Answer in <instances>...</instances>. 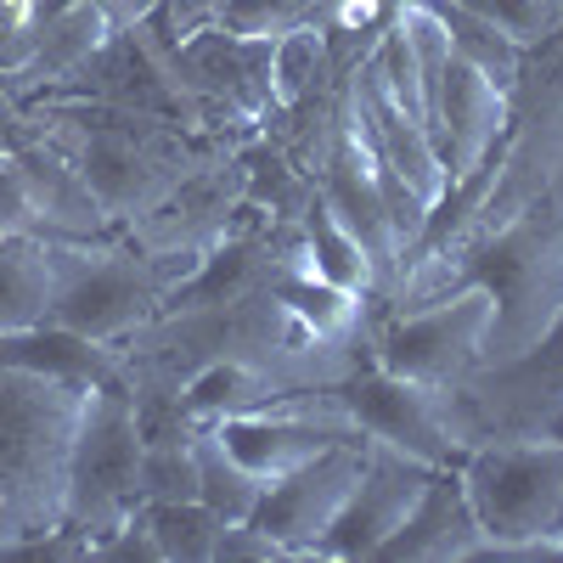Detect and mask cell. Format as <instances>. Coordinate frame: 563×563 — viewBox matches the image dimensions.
Segmentation results:
<instances>
[{"label":"cell","instance_id":"cell-1","mask_svg":"<svg viewBox=\"0 0 563 563\" xmlns=\"http://www.w3.org/2000/svg\"><path fill=\"white\" fill-rule=\"evenodd\" d=\"M456 282H479L496 299V321H490L479 372L525 361L563 321V214L525 209V214H507L496 225L467 231L451 254L411 265L395 282V294H400V305H411L440 288H456Z\"/></svg>","mask_w":563,"mask_h":563},{"label":"cell","instance_id":"cell-2","mask_svg":"<svg viewBox=\"0 0 563 563\" xmlns=\"http://www.w3.org/2000/svg\"><path fill=\"white\" fill-rule=\"evenodd\" d=\"M18 119L34 124L40 135H52L79 164V175L102 198L113 225L141 220L175 180L198 169L180 124L158 113H135V108L90 102V97H40V102H23Z\"/></svg>","mask_w":563,"mask_h":563},{"label":"cell","instance_id":"cell-3","mask_svg":"<svg viewBox=\"0 0 563 563\" xmlns=\"http://www.w3.org/2000/svg\"><path fill=\"white\" fill-rule=\"evenodd\" d=\"M79 384L0 361V552L63 530L68 451L85 411Z\"/></svg>","mask_w":563,"mask_h":563},{"label":"cell","instance_id":"cell-4","mask_svg":"<svg viewBox=\"0 0 563 563\" xmlns=\"http://www.w3.org/2000/svg\"><path fill=\"white\" fill-rule=\"evenodd\" d=\"M45 254H52V316L45 321L85 333L97 344L135 339L198 265L186 254L141 249L124 231H108V238H45Z\"/></svg>","mask_w":563,"mask_h":563},{"label":"cell","instance_id":"cell-5","mask_svg":"<svg viewBox=\"0 0 563 563\" xmlns=\"http://www.w3.org/2000/svg\"><path fill=\"white\" fill-rule=\"evenodd\" d=\"M456 479L485 530L479 558H563V440L547 429L485 434Z\"/></svg>","mask_w":563,"mask_h":563},{"label":"cell","instance_id":"cell-6","mask_svg":"<svg viewBox=\"0 0 563 563\" xmlns=\"http://www.w3.org/2000/svg\"><path fill=\"white\" fill-rule=\"evenodd\" d=\"M496 321V299L479 282H456L429 299L400 305L378 339H372V361L395 378H411L422 389H456L485 366V339Z\"/></svg>","mask_w":563,"mask_h":563},{"label":"cell","instance_id":"cell-7","mask_svg":"<svg viewBox=\"0 0 563 563\" xmlns=\"http://www.w3.org/2000/svg\"><path fill=\"white\" fill-rule=\"evenodd\" d=\"M135 467H141V422H135L130 389L124 384L90 389L85 411H79V429H74V451H68L63 525L79 530L85 541H102L108 530H119L141 507Z\"/></svg>","mask_w":563,"mask_h":563},{"label":"cell","instance_id":"cell-8","mask_svg":"<svg viewBox=\"0 0 563 563\" xmlns=\"http://www.w3.org/2000/svg\"><path fill=\"white\" fill-rule=\"evenodd\" d=\"M327 395L339 400V411L366 440L395 445L429 467H456L467 451L451 422V389H422L372 361L366 372H344L339 384H327Z\"/></svg>","mask_w":563,"mask_h":563},{"label":"cell","instance_id":"cell-9","mask_svg":"<svg viewBox=\"0 0 563 563\" xmlns=\"http://www.w3.org/2000/svg\"><path fill=\"white\" fill-rule=\"evenodd\" d=\"M316 198L339 214V225L366 249L372 271H378V288H395L400 276V260H406V238L389 214V198H384V175H378V153L366 147V135L344 102L339 124H333V141L321 153V180H316Z\"/></svg>","mask_w":563,"mask_h":563},{"label":"cell","instance_id":"cell-10","mask_svg":"<svg viewBox=\"0 0 563 563\" xmlns=\"http://www.w3.org/2000/svg\"><path fill=\"white\" fill-rule=\"evenodd\" d=\"M563 411V321L512 366L474 372L467 384L451 389V422L462 445H474L485 434H525Z\"/></svg>","mask_w":563,"mask_h":563},{"label":"cell","instance_id":"cell-11","mask_svg":"<svg viewBox=\"0 0 563 563\" xmlns=\"http://www.w3.org/2000/svg\"><path fill=\"white\" fill-rule=\"evenodd\" d=\"M361 462H366V434L361 440H339L327 445L321 456L299 462L294 474H282L265 485L260 507H254V525L288 547V558H316L321 536L333 530V519L344 512L355 479H361Z\"/></svg>","mask_w":563,"mask_h":563},{"label":"cell","instance_id":"cell-12","mask_svg":"<svg viewBox=\"0 0 563 563\" xmlns=\"http://www.w3.org/2000/svg\"><path fill=\"white\" fill-rule=\"evenodd\" d=\"M429 130H434V147H440L451 180L479 175L512 130V90H501L474 63L451 57L429 90Z\"/></svg>","mask_w":563,"mask_h":563},{"label":"cell","instance_id":"cell-13","mask_svg":"<svg viewBox=\"0 0 563 563\" xmlns=\"http://www.w3.org/2000/svg\"><path fill=\"white\" fill-rule=\"evenodd\" d=\"M434 479L429 462H417L395 445L366 440V462H361V479L344 501V512L333 519V530L321 536L316 558H378L384 541L406 525V512L417 507L422 485Z\"/></svg>","mask_w":563,"mask_h":563},{"label":"cell","instance_id":"cell-14","mask_svg":"<svg viewBox=\"0 0 563 563\" xmlns=\"http://www.w3.org/2000/svg\"><path fill=\"white\" fill-rule=\"evenodd\" d=\"M350 113H355V124H361V135H366V147L378 153V169L395 175L406 192L434 214V203L445 198V186H451L445 158H440V147H434V130L389 97V85L378 79L372 57H361V74H355V85H350Z\"/></svg>","mask_w":563,"mask_h":563},{"label":"cell","instance_id":"cell-15","mask_svg":"<svg viewBox=\"0 0 563 563\" xmlns=\"http://www.w3.org/2000/svg\"><path fill=\"white\" fill-rule=\"evenodd\" d=\"M7 158H12L23 192H29L40 238H108V231H119L113 214L102 209V198L90 192V180L79 175V164L52 135H40L34 124L12 119L7 124Z\"/></svg>","mask_w":563,"mask_h":563},{"label":"cell","instance_id":"cell-16","mask_svg":"<svg viewBox=\"0 0 563 563\" xmlns=\"http://www.w3.org/2000/svg\"><path fill=\"white\" fill-rule=\"evenodd\" d=\"M479 547H485V530L474 519V507H467L456 467H434V479L422 485L406 525L384 541L378 563H467L479 558Z\"/></svg>","mask_w":563,"mask_h":563},{"label":"cell","instance_id":"cell-17","mask_svg":"<svg viewBox=\"0 0 563 563\" xmlns=\"http://www.w3.org/2000/svg\"><path fill=\"white\" fill-rule=\"evenodd\" d=\"M271 299L282 305V316H288L316 350H344V344L355 339L361 305H366V299L333 288V282L310 276L305 265H288V271H282V276H276V288H271Z\"/></svg>","mask_w":563,"mask_h":563},{"label":"cell","instance_id":"cell-18","mask_svg":"<svg viewBox=\"0 0 563 563\" xmlns=\"http://www.w3.org/2000/svg\"><path fill=\"white\" fill-rule=\"evenodd\" d=\"M52 316V254L40 231L0 238V333H23Z\"/></svg>","mask_w":563,"mask_h":563},{"label":"cell","instance_id":"cell-19","mask_svg":"<svg viewBox=\"0 0 563 563\" xmlns=\"http://www.w3.org/2000/svg\"><path fill=\"white\" fill-rule=\"evenodd\" d=\"M299 265H305L310 276H321V282H333V288L355 294V299H366L372 288H378V271H372L366 249L339 225V214L327 209L321 198L305 209V249H299Z\"/></svg>","mask_w":563,"mask_h":563},{"label":"cell","instance_id":"cell-20","mask_svg":"<svg viewBox=\"0 0 563 563\" xmlns=\"http://www.w3.org/2000/svg\"><path fill=\"white\" fill-rule=\"evenodd\" d=\"M192 456H198V501L214 512V519H220V525L254 519V507H260V496H265V479L249 474V467L231 456L209 429L192 434Z\"/></svg>","mask_w":563,"mask_h":563},{"label":"cell","instance_id":"cell-21","mask_svg":"<svg viewBox=\"0 0 563 563\" xmlns=\"http://www.w3.org/2000/svg\"><path fill=\"white\" fill-rule=\"evenodd\" d=\"M141 525L153 530L158 563H214V541H220V519L198 501H141Z\"/></svg>","mask_w":563,"mask_h":563},{"label":"cell","instance_id":"cell-22","mask_svg":"<svg viewBox=\"0 0 563 563\" xmlns=\"http://www.w3.org/2000/svg\"><path fill=\"white\" fill-rule=\"evenodd\" d=\"M445 29H451V57L474 63L479 74H490L501 90H519L525 85V45H512L496 23L474 18L467 7H456V0H434Z\"/></svg>","mask_w":563,"mask_h":563},{"label":"cell","instance_id":"cell-23","mask_svg":"<svg viewBox=\"0 0 563 563\" xmlns=\"http://www.w3.org/2000/svg\"><path fill=\"white\" fill-rule=\"evenodd\" d=\"M327 79V23H299L271 40V108H299Z\"/></svg>","mask_w":563,"mask_h":563},{"label":"cell","instance_id":"cell-24","mask_svg":"<svg viewBox=\"0 0 563 563\" xmlns=\"http://www.w3.org/2000/svg\"><path fill=\"white\" fill-rule=\"evenodd\" d=\"M192 434H198V429H192ZM192 434L141 440V467H135V496H141V501H186V496H198Z\"/></svg>","mask_w":563,"mask_h":563},{"label":"cell","instance_id":"cell-25","mask_svg":"<svg viewBox=\"0 0 563 563\" xmlns=\"http://www.w3.org/2000/svg\"><path fill=\"white\" fill-rule=\"evenodd\" d=\"M456 7L496 23L525 52H541V45H552L563 34V0H456Z\"/></svg>","mask_w":563,"mask_h":563},{"label":"cell","instance_id":"cell-26","mask_svg":"<svg viewBox=\"0 0 563 563\" xmlns=\"http://www.w3.org/2000/svg\"><path fill=\"white\" fill-rule=\"evenodd\" d=\"M327 12V0H220V29L238 40H282L299 23H316Z\"/></svg>","mask_w":563,"mask_h":563},{"label":"cell","instance_id":"cell-27","mask_svg":"<svg viewBox=\"0 0 563 563\" xmlns=\"http://www.w3.org/2000/svg\"><path fill=\"white\" fill-rule=\"evenodd\" d=\"M271 558H288V547L271 541L254 519L225 525V530H220V541H214V563H271Z\"/></svg>","mask_w":563,"mask_h":563},{"label":"cell","instance_id":"cell-28","mask_svg":"<svg viewBox=\"0 0 563 563\" xmlns=\"http://www.w3.org/2000/svg\"><path fill=\"white\" fill-rule=\"evenodd\" d=\"M23 231H40V220L29 209V192H23L7 147H0V238H23Z\"/></svg>","mask_w":563,"mask_h":563},{"label":"cell","instance_id":"cell-29","mask_svg":"<svg viewBox=\"0 0 563 563\" xmlns=\"http://www.w3.org/2000/svg\"><path fill=\"white\" fill-rule=\"evenodd\" d=\"M541 429H547V434H558V440H563V411H552V417H547V422H541Z\"/></svg>","mask_w":563,"mask_h":563}]
</instances>
